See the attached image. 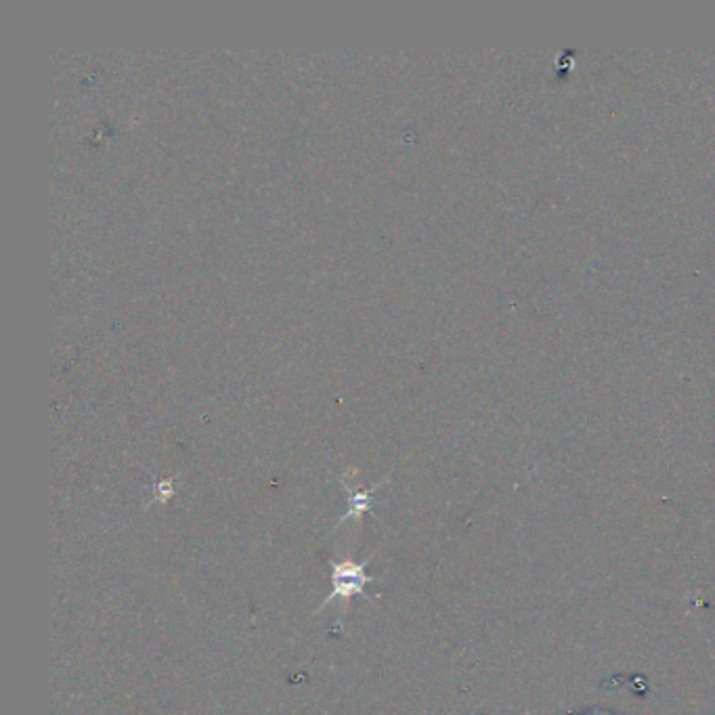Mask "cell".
Returning a JSON list of instances; mask_svg holds the SVG:
<instances>
[{"label":"cell","mask_w":715,"mask_h":715,"mask_svg":"<svg viewBox=\"0 0 715 715\" xmlns=\"http://www.w3.org/2000/svg\"><path fill=\"white\" fill-rule=\"evenodd\" d=\"M378 487H380V485H376V487H372V489H367V491H363V493H357V491L349 489V491H351V508H349V512H346V514L342 516V520H338V527H340L342 523H346V520H355V523H359V520L363 518V514L372 508V493H374Z\"/></svg>","instance_id":"7a4b0ae2"},{"label":"cell","mask_w":715,"mask_h":715,"mask_svg":"<svg viewBox=\"0 0 715 715\" xmlns=\"http://www.w3.org/2000/svg\"><path fill=\"white\" fill-rule=\"evenodd\" d=\"M332 565V594L319 604V611H323L330 602L338 600L344 609L349 606L353 596H365V585L372 583L374 577L365 573L367 562H353V560H342V562H330Z\"/></svg>","instance_id":"6da1fadb"}]
</instances>
